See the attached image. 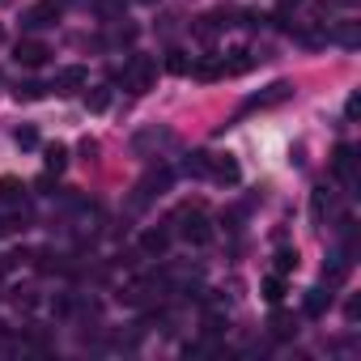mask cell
Returning <instances> with one entry per match:
<instances>
[{
  "label": "cell",
  "mask_w": 361,
  "mask_h": 361,
  "mask_svg": "<svg viewBox=\"0 0 361 361\" xmlns=\"http://www.w3.org/2000/svg\"><path fill=\"white\" fill-rule=\"evenodd\" d=\"M119 81H123V90H132V94L153 90V81H157V60H153V56H132V60L123 64Z\"/></svg>",
  "instance_id": "6da1fadb"
},
{
  "label": "cell",
  "mask_w": 361,
  "mask_h": 361,
  "mask_svg": "<svg viewBox=\"0 0 361 361\" xmlns=\"http://www.w3.org/2000/svg\"><path fill=\"white\" fill-rule=\"evenodd\" d=\"M64 5H68V0H39V5H30V9L22 13V26H26V30L56 26V22H60V13H64Z\"/></svg>",
  "instance_id": "7a4b0ae2"
},
{
  "label": "cell",
  "mask_w": 361,
  "mask_h": 361,
  "mask_svg": "<svg viewBox=\"0 0 361 361\" xmlns=\"http://www.w3.org/2000/svg\"><path fill=\"white\" fill-rule=\"evenodd\" d=\"M178 221H183V230H178V234H183L188 243H196V247H204L213 238V226H209V217L200 209H183V213H178Z\"/></svg>",
  "instance_id": "3957f363"
},
{
  "label": "cell",
  "mask_w": 361,
  "mask_h": 361,
  "mask_svg": "<svg viewBox=\"0 0 361 361\" xmlns=\"http://www.w3.org/2000/svg\"><path fill=\"white\" fill-rule=\"evenodd\" d=\"M293 98V85L289 81H272L264 94H251L247 98V111H268V106H281V102H289Z\"/></svg>",
  "instance_id": "277c9868"
},
{
  "label": "cell",
  "mask_w": 361,
  "mask_h": 361,
  "mask_svg": "<svg viewBox=\"0 0 361 361\" xmlns=\"http://www.w3.org/2000/svg\"><path fill=\"white\" fill-rule=\"evenodd\" d=\"M331 170H336V178H344L348 188H357V149H353V145H336Z\"/></svg>",
  "instance_id": "5b68a950"
},
{
  "label": "cell",
  "mask_w": 361,
  "mask_h": 361,
  "mask_svg": "<svg viewBox=\"0 0 361 361\" xmlns=\"http://www.w3.org/2000/svg\"><path fill=\"white\" fill-rule=\"evenodd\" d=\"M47 56H51V47L39 43V39H22V43L13 47V60H18L22 68H39V64H47Z\"/></svg>",
  "instance_id": "8992f818"
},
{
  "label": "cell",
  "mask_w": 361,
  "mask_h": 361,
  "mask_svg": "<svg viewBox=\"0 0 361 361\" xmlns=\"http://www.w3.org/2000/svg\"><path fill=\"white\" fill-rule=\"evenodd\" d=\"M85 85H90V73H85L81 64H68V68L56 73V85H51V90H56V94H77V90H85Z\"/></svg>",
  "instance_id": "52a82bcc"
},
{
  "label": "cell",
  "mask_w": 361,
  "mask_h": 361,
  "mask_svg": "<svg viewBox=\"0 0 361 361\" xmlns=\"http://www.w3.org/2000/svg\"><path fill=\"white\" fill-rule=\"evenodd\" d=\"M209 174L217 178V183H238V161L230 157V153H221V157H209Z\"/></svg>",
  "instance_id": "ba28073f"
},
{
  "label": "cell",
  "mask_w": 361,
  "mask_h": 361,
  "mask_svg": "<svg viewBox=\"0 0 361 361\" xmlns=\"http://www.w3.org/2000/svg\"><path fill=\"white\" fill-rule=\"evenodd\" d=\"M140 247H145V255H166V247H170V230H145L140 234Z\"/></svg>",
  "instance_id": "9c48e42d"
},
{
  "label": "cell",
  "mask_w": 361,
  "mask_h": 361,
  "mask_svg": "<svg viewBox=\"0 0 361 361\" xmlns=\"http://www.w3.org/2000/svg\"><path fill=\"white\" fill-rule=\"evenodd\" d=\"M327 306H331V289H323V285H319V289H310V293H306V314H310V319H319Z\"/></svg>",
  "instance_id": "30bf717a"
},
{
  "label": "cell",
  "mask_w": 361,
  "mask_h": 361,
  "mask_svg": "<svg viewBox=\"0 0 361 361\" xmlns=\"http://www.w3.org/2000/svg\"><path fill=\"white\" fill-rule=\"evenodd\" d=\"M331 39H336V43H340V47H348V51H353V47H357V43H361V26H357V22H340V26H336V35H331Z\"/></svg>",
  "instance_id": "8fae6325"
},
{
  "label": "cell",
  "mask_w": 361,
  "mask_h": 361,
  "mask_svg": "<svg viewBox=\"0 0 361 361\" xmlns=\"http://www.w3.org/2000/svg\"><path fill=\"white\" fill-rule=\"evenodd\" d=\"M43 166H47L51 174H60V170L68 166V149H64V145H47V153H43Z\"/></svg>",
  "instance_id": "7c38bea8"
},
{
  "label": "cell",
  "mask_w": 361,
  "mask_h": 361,
  "mask_svg": "<svg viewBox=\"0 0 361 361\" xmlns=\"http://www.w3.org/2000/svg\"><path fill=\"white\" fill-rule=\"evenodd\" d=\"M192 73L200 81H213V77H226V64L221 60H200V64H192Z\"/></svg>",
  "instance_id": "4fadbf2b"
},
{
  "label": "cell",
  "mask_w": 361,
  "mask_h": 361,
  "mask_svg": "<svg viewBox=\"0 0 361 361\" xmlns=\"http://www.w3.org/2000/svg\"><path fill=\"white\" fill-rule=\"evenodd\" d=\"M166 68H170V73H178V77H188V73H192L188 51H170V56H166Z\"/></svg>",
  "instance_id": "5bb4252c"
},
{
  "label": "cell",
  "mask_w": 361,
  "mask_h": 361,
  "mask_svg": "<svg viewBox=\"0 0 361 361\" xmlns=\"http://www.w3.org/2000/svg\"><path fill=\"white\" fill-rule=\"evenodd\" d=\"M230 56H234V60H226V56H221V64H226V73H247V68L255 64V60H251V51H230Z\"/></svg>",
  "instance_id": "9a60e30c"
},
{
  "label": "cell",
  "mask_w": 361,
  "mask_h": 361,
  "mask_svg": "<svg viewBox=\"0 0 361 361\" xmlns=\"http://www.w3.org/2000/svg\"><path fill=\"white\" fill-rule=\"evenodd\" d=\"M293 331H298V323H293L289 314H272V336H276V340H289Z\"/></svg>",
  "instance_id": "2e32d148"
},
{
  "label": "cell",
  "mask_w": 361,
  "mask_h": 361,
  "mask_svg": "<svg viewBox=\"0 0 361 361\" xmlns=\"http://www.w3.org/2000/svg\"><path fill=\"white\" fill-rule=\"evenodd\" d=\"M94 9H98L102 18H111V22H119V18H123V0H94Z\"/></svg>",
  "instance_id": "e0dca14e"
},
{
  "label": "cell",
  "mask_w": 361,
  "mask_h": 361,
  "mask_svg": "<svg viewBox=\"0 0 361 361\" xmlns=\"http://www.w3.org/2000/svg\"><path fill=\"white\" fill-rule=\"evenodd\" d=\"M264 298H268V302H281V298H285V276H281V272L264 281Z\"/></svg>",
  "instance_id": "ac0fdd59"
},
{
  "label": "cell",
  "mask_w": 361,
  "mask_h": 361,
  "mask_svg": "<svg viewBox=\"0 0 361 361\" xmlns=\"http://www.w3.org/2000/svg\"><path fill=\"white\" fill-rule=\"evenodd\" d=\"M0 200H5V204L22 200V183H18V178H0Z\"/></svg>",
  "instance_id": "d6986e66"
},
{
  "label": "cell",
  "mask_w": 361,
  "mask_h": 361,
  "mask_svg": "<svg viewBox=\"0 0 361 361\" xmlns=\"http://www.w3.org/2000/svg\"><path fill=\"white\" fill-rule=\"evenodd\" d=\"M183 170H188V174H196V178H200V174H209V153H192V157L183 161Z\"/></svg>",
  "instance_id": "ffe728a7"
},
{
  "label": "cell",
  "mask_w": 361,
  "mask_h": 361,
  "mask_svg": "<svg viewBox=\"0 0 361 361\" xmlns=\"http://www.w3.org/2000/svg\"><path fill=\"white\" fill-rule=\"evenodd\" d=\"M13 140H18L22 149H35V145H39V132H35V128L26 123V128H18V132H13Z\"/></svg>",
  "instance_id": "44dd1931"
},
{
  "label": "cell",
  "mask_w": 361,
  "mask_h": 361,
  "mask_svg": "<svg viewBox=\"0 0 361 361\" xmlns=\"http://www.w3.org/2000/svg\"><path fill=\"white\" fill-rule=\"evenodd\" d=\"M293 268H298V251H281V255H276V272L285 276V272H293Z\"/></svg>",
  "instance_id": "7402d4cb"
},
{
  "label": "cell",
  "mask_w": 361,
  "mask_h": 361,
  "mask_svg": "<svg viewBox=\"0 0 361 361\" xmlns=\"http://www.w3.org/2000/svg\"><path fill=\"white\" fill-rule=\"evenodd\" d=\"M47 94V85H39V81H26V85H18V98H43Z\"/></svg>",
  "instance_id": "603a6c76"
},
{
  "label": "cell",
  "mask_w": 361,
  "mask_h": 361,
  "mask_svg": "<svg viewBox=\"0 0 361 361\" xmlns=\"http://www.w3.org/2000/svg\"><path fill=\"white\" fill-rule=\"evenodd\" d=\"M327 209H331V196H327V192L319 188V192H314V217L323 221V213H327Z\"/></svg>",
  "instance_id": "cb8c5ba5"
},
{
  "label": "cell",
  "mask_w": 361,
  "mask_h": 361,
  "mask_svg": "<svg viewBox=\"0 0 361 361\" xmlns=\"http://www.w3.org/2000/svg\"><path fill=\"white\" fill-rule=\"evenodd\" d=\"M85 102H90V111H106V90H94Z\"/></svg>",
  "instance_id": "d4e9b609"
},
{
  "label": "cell",
  "mask_w": 361,
  "mask_h": 361,
  "mask_svg": "<svg viewBox=\"0 0 361 361\" xmlns=\"http://www.w3.org/2000/svg\"><path fill=\"white\" fill-rule=\"evenodd\" d=\"M285 5H298V0H285Z\"/></svg>",
  "instance_id": "484cf974"
},
{
  "label": "cell",
  "mask_w": 361,
  "mask_h": 361,
  "mask_svg": "<svg viewBox=\"0 0 361 361\" xmlns=\"http://www.w3.org/2000/svg\"><path fill=\"white\" fill-rule=\"evenodd\" d=\"M0 5H5V0H0Z\"/></svg>",
  "instance_id": "4316f807"
}]
</instances>
